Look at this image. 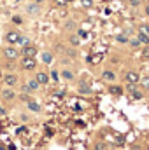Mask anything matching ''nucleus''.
Here are the masks:
<instances>
[{
    "mask_svg": "<svg viewBox=\"0 0 149 150\" xmlns=\"http://www.w3.org/2000/svg\"><path fill=\"white\" fill-rule=\"evenodd\" d=\"M19 37H21V33H19V32L9 30V32L5 33V42H7L9 45H14V44H18V42H19Z\"/></svg>",
    "mask_w": 149,
    "mask_h": 150,
    "instance_id": "obj_1",
    "label": "nucleus"
},
{
    "mask_svg": "<svg viewBox=\"0 0 149 150\" xmlns=\"http://www.w3.org/2000/svg\"><path fill=\"white\" fill-rule=\"evenodd\" d=\"M21 54H23V56H27V58H35V56H37V47H35V45L27 44V45H23Z\"/></svg>",
    "mask_w": 149,
    "mask_h": 150,
    "instance_id": "obj_2",
    "label": "nucleus"
},
{
    "mask_svg": "<svg viewBox=\"0 0 149 150\" xmlns=\"http://www.w3.org/2000/svg\"><path fill=\"white\" fill-rule=\"evenodd\" d=\"M21 67H23L25 70H35L37 61H35V58H27V56H23V59H21Z\"/></svg>",
    "mask_w": 149,
    "mask_h": 150,
    "instance_id": "obj_3",
    "label": "nucleus"
},
{
    "mask_svg": "<svg viewBox=\"0 0 149 150\" xmlns=\"http://www.w3.org/2000/svg\"><path fill=\"white\" fill-rule=\"evenodd\" d=\"M4 56H5L7 59H11V61H12V59H18L19 51H16L12 45H9V47H5V49H4Z\"/></svg>",
    "mask_w": 149,
    "mask_h": 150,
    "instance_id": "obj_4",
    "label": "nucleus"
},
{
    "mask_svg": "<svg viewBox=\"0 0 149 150\" xmlns=\"http://www.w3.org/2000/svg\"><path fill=\"white\" fill-rule=\"evenodd\" d=\"M125 79H126L128 84H137V82H140V77H139L137 72H128V74L125 75Z\"/></svg>",
    "mask_w": 149,
    "mask_h": 150,
    "instance_id": "obj_5",
    "label": "nucleus"
},
{
    "mask_svg": "<svg viewBox=\"0 0 149 150\" xmlns=\"http://www.w3.org/2000/svg\"><path fill=\"white\" fill-rule=\"evenodd\" d=\"M35 80H37L40 86H44V84H47V82H49V75L46 74V72H39V74L35 75Z\"/></svg>",
    "mask_w": 149,
    "mask_h": 150,
    "instance_id": "obj_6",
    "label": "nucleus"
},
{
    "mask_svg": "<svg viewBox=\"0 0 149 150\" xmlns=\"http://www.w3.org/2000/svg\"><path fill=\"white\" fill-rule=\"evenodd\" d=\"M4 82H5L7 86H14V84L18 82V77H16L14 74H7L5 77H4Z\"/></svg>",
    "mask_w": 149,
    "mask_h": 150,
    "instance_id": "obj_7",
    "label": "nucleus"
},
{
    "mask_svg": "<svg viewBox=\"0 0 149 150\" xmlns=\"http://www.w3.org/2000/svg\"><path fill=\"white\" fill-rule=\"evenodd\" d=\"M27 105H28V110H32V112H35V113L40 112V105H39L37 101H34V100H28V101H27Z\"/></svg>",
    "mask_w": 149,
    "mask_h": 150,
    "instance_id": "obj_8",
    "label": "nucleus"
},
{
    "mask_svg": "<svg viewBox=\"0 0 149 150\" xmlns=\"http://www.w3.org/2000/svg\"><path fill=\"white\" fill-rule=\"evenodd\" d=\"M137 40H139V44H146V45H149V35H148V33L139 32V37H137Z\"/></svg>",
    "mask_w": 149,
    "mask_h": 150,
    "instance_id": "obj_9",
    "label": "nucleus"
},
{
    "mask_svg": "<svg viewBox=\"0 0 149 150\" xmlns=\"http://www.w3.org/2000/svg\"><path fill=\"white\" fill-rule=\"evenodd\" d=\"M102 79H104V80H109V82H112V80L116 79V74H114V72H111V70H105V72L102 74Z\"/></svg>",
    "mask_w": 149,
    "mask_h": 150,
    "instance_id": "obj_10",
    "label": "nucleus"
},
{
    "mask_svg": "<svg viewBox=\"0 0 149 150\" xmlns=\"http://www.w3.org/2000/svg\"><path fill=\"white\" fill-rule=\"evenodd\" d=\"M39 86H40V84H39L35 79H30V80H28V84H27V87H28L30 91H37Z\"/></svg>",
    "mask_w": 149,
    "mask_h": 150,
    "instance_id": "obj_11",
    "label": "nucleus"
},
{
    "mask_svg": "<svg viewBox=\"0 0 149 150\" xmlns=\"http://www.w3.org/2000/svg\"><path fill=\"white\" fill-rule=\"evenodd\" d=\"M2 98L4 100H12L14 98V91L12 89H4L2 91Z\"/></svg>",
    "mask_w": 149,
    "mask_h": 150,
    "instance_id": "obj_12",
    "label": "nucleus"
},
{
    "mask_svg": "<svg viewBox=\"0 0 149 150\" xmlns=\"http://www.w3.org/2000/svg\"><path fill=\"white\" fill-rule=\"evenodd\" d=\"M100 59H102V54H93V56H90V58H88V61H90L91 65L100 63Z\"/></svg>",
    "mask_w": 149,
    "mask_h": 150,
    "instance_id": "obj_13",
    "label": "nucleus"
},
{
    "mask_svg": "<svg viewBox=\"0 0 149 150\" xmlns=\"http://www.w3.org/2000/svg\"><path fill=\"white\" fill-rule=\"evenodd\" d=\"M42 61H44L46 65H49V63L53 61V54H51V52H44V54H42Z\"/></svg>",
    "mask_w": 149,
    "mask_h": 150,
    "instance_id": "obj_14",
    "label": "nucleus"
},
{
    "mask_svg": "<svg viewBox=\"0 0 149 150\" xmlns=\"http://www.w3.org/2000/svg\"><path fill=\"white\" fill-rule=\"evenodd\" d=\"M79 93H82V94H90V93H91V89H90L84 82H81V86H79Z\"/></svg>",
    "mask_w": 149,
    "mask_h": 150,
    "instance_id": "obj_15",
    "label": "nucleus"
},
{
    "mask_svg": "<svg viewBox=\"0 0 149 150\" xmlns=\"http://www.w3.org/2000/svg\"><path fill=\"white\" fill-rule=\"evenodd\" d=\"M28 12H30V14H37L39 12V4H35V2L30 4V5H28Z\"/></svg>",
    "mask_w": 149,
    "mask_h": 150,
    "instance_id": "obj_16",
    "label": "nucleus"
},
{
    "mask_svg": "<svg viewBox=\"0 0 149 150\" xmlns=\"http://www.w3.org/2000/svg\"><path fill=\"white\" fill-rule=\"evenodd\" d=\"M62 77H63L65 80H72V79H74V74H72L70 70H63V72H62Z\"/></svg>",
    "mask_w": 149,
    "mask_h": 150,
    "instance_id": "obj_17",
    "label": "nucleus"
},
{
    "mask_svg": "<svg viewBox=\"0 0 149 150\" xmlns=\"http://www.w3.org/2000/svg\"><path fill=\"white\" fill-rule=\"evenodd\" d=\"M109 91H111L112 94H121V93H123V89H121L119 86H111V89H109Z\"/></svg>",
    "mask_w": 149,
    "mask_h": 150,
    "instance_id": "obj_18",
    "label": "nucleus"
},
{
    "mask_svg": "<svg viewBox=\"0 0 149 150\" xmlns=\"http://www.w3.org/2000/svg\"><path fill=\"white\" fill-rule=\"evenodd\" d=\"M81 5H82L84 9H90V7L93 5V0H81Z\"/></svg>",
    "mask_w": 149,
    "mask_h": 150,
    "instance_id": "obj_19",
    "label": "nucleus"
},
{
    "mask_svg": "<svg viewBox=\"0 0 149 150\" xmlns=\"http://www.w3.org/2000/svg\"><path fill=\"white\" fill-rule=\"evenodd\" d=\"M79 42H81V38L77 37V35H72V37H70V44H72V45H79Z\"/></svg>",
    "mask_w": 149,
    "mask_h": 150,
    "instance_id": "obj_20",
    "label": "nucleus"
},
{
    "mask_svg": "<svg viewBox=\"0 0 149 150\" xmlns=\"http://www.w3.org/2000/svg\"><path fill=\"white\" fill-rule=\"evenodd\" d=\"M140 82H142V87H144V89H149V77L140 79Z\"/></svg>",
    "mask_w": 149,
    "mask_h": 150,
    "instance_id": "obj_21",
    "label": "nucleus"
},
{
    "mask_svg": "<svg viewBox=\"0 0 149 150\" xmlns=\"http://www.w3.org/2000/svg\"><path fill=\"white\" fill-rule=\"evenodd\" d=\"M77 37H79V38H88V32H84V30H79V32H77Z\"/></svg>",
    "mask_w": 149,
    "mask_h": 150,
    "instance_id": "obj_22",
    "label": "nucleus"
},
{
    "mask_svg": "<svg viewBox=\"0 0 149 150\" xmlns=\"http://www.w3.org/2000/svg\"><path fill=\"white\" fill-rule=\"evenodd\" d=\"M142 58H144V59H149V45L148 47H144V51H142Z\"/></svg>",
    "mask_w": 149,
    "mask_h": 150,
    "instance_id": "obj_23",
    "label": "nucleus"
},
{
    "mask_svg": "<svg viewBox=\"0 0 149 150\" xmlns=\"http://www.w3.org/2000/svg\"><path fill=\"white\" fill-rule=\"evenodd\" d=\"M51 79H53L54 82H56V80H60V74H58L56 70H54V72H51Z\"/></svg>",
    "mask_w": 149,
    "mask_h": 150,
    "instance_id": "obj_24",
    "label": "nucleus"
},
{
    "mask_svg": "<svg viewBox=\"0 0 149 150\" xmlns=\"http://www.w3.org/2000/svg\"><path fill=\"white\" fill-rule=\"evenodd\" d=\"M12 23H16V25H21V23H23V19H21L19 16H12Z\"/></svg>",
    "mask_w": 149,
    "mask_h": 150,
    "instance_id": "obj_25",
    "label": "nucleus"
},
{
    "mask_svg": "<svg viewBox=\"0 0 149 150\" xmlns=\"http://www.w3.org/2000/svg\"><path fill=\"white\" fill-rule=\"evenodd\" d=\"M140 32H142V33H148V35H149V26H148V25H142V26H140Z\"/></svg>",
    "mask_w": 149,
    "mask_h": 150,
    "instance_id": "obj_26",
    "label": "nucleus"
},
{
    "mask_svg": "<svg viewBox=\"0 0 149 150\" xmlns=\"http://www.w3.org/2000/svg\"><path fill=\"white\" fill-rule=\"evenodd\" d=\"M18 44H21V45H27V44H28V40H27V38L23 37V35H21V37H19V42H18Z\"/></svg>",
    "mask_w": 149,
    "mask_h": 150,
    "instance_id": "obj_27",
    "label": "nucleus"
},
{
    "mask_svg": "<svg viewBox=\"0 0 149 150\" xmlns=\"http://www.w3.org/2000/svg\"><path fill=\"white\" fill-rule=\"evenodd\" d=\"M56 4H58V5H62V7H63V5H67V4H69V2H67V0H56Z\"/></svg>",
    "mask_w": 149,
    "mask_h": 150,
    "instance_id": "obj_28",
    "label": "nucleus"
},
{
    "mask_svg": "<svg viewBox=\"0 0 149 150\" xmlns=\"http://www.w3.org/2000/svg\"><path fill=\"white\" fill-rule=\"evenodd\" d=\"M117 40H119V42H128V38L123 37V35H119V37H117Z\"/></svg>",
    "mask_w": 149,
    "mask_h": 150,
    "instance_id": "obj_29",
    "label": "nucleus"
},
{
    "mask_svg": "<svg viewBox=\"0 0 149 150\" xmlns=\"http://www.w3.org/2000/svg\"><path fill=\"white\" fill-rule=\"evenodd\" d=\"M95 150H104V145H102V143H97V145H95Z\"/></svg>",
    "mask_w": 149,
    "mask_h": 150,
    "instance_id": "obj_30",
    "label": "nucleus"
},
{
    "mask_svg": "<svg viewBox=\"0 0 149 150\" xmlns=\"http://www.w3.org/2000/svg\"><path fill=\"white\" fill-rule=\"evenodd\" d=\"M34 2H35V4H42V2H44V0H34Z\"/></svg>",
    "mask_w": 149,
    "mask_h": 150,
    "instance_id": "obj_31",
    "label": "nucleus"
},
{
    "mask_svg": "<svg viewBox=\"0 0 149 150\" xmlns=\"http://www.w3.org/2000/svg\"><path fill=\"white\" fill-rule=\"evenodd\" d=\"M146 14H148V16H149V5H148V7H146Z\"/></svg>",
    "mask_w": 149,
    "mask_h": 150,
    "instance_id": "obj_32",
    "label": "nucleus"
},
{
    "mask_svg": "<svg viewBox=\"0 0 149 150\" xmlns=\"http://www.w3.org/2000/svg\"><path fill=\"white\" fill-rule=\"evenodd\" d=\"M67 2H74V0H67Z\"/></svg>",
    "mask_w": 149,
    "mask_h": 150,
    "instance_id": "obj_33",
    "label": "nucleus"
}]
</instances>
